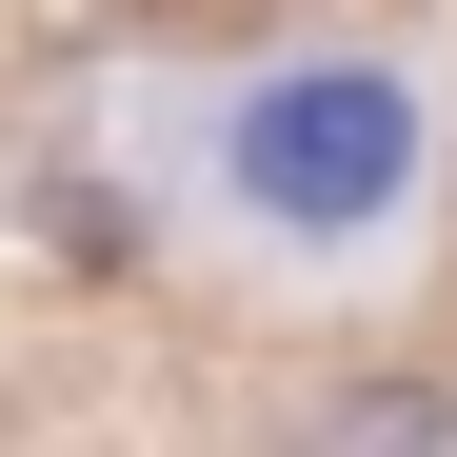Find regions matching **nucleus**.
Segmentation results:
<instances>
[{"instance_id": "nucleus-1", "label": "nucleus", "mask_w": 457, "mask_h": 457, "mask_svg": "<svg viewBox=\"0 0 457 457\" xmlns=\"http://www.w3.org/2000/svg\"><path fill=\"white\" fill-rule=\"evenodd\" d=\"M259 179H278L298 219H338V199H378V179H398V100H378V80H298V100L259 120Z\"/></svg>"}, {"instance_id": "nucleus-2", "label": "nucleus", "mask_w": 457, "mask_h": 457, "mask_svg": "<svg viewBox=\"0 0 457 457\" xmlns=\"http://www.w3.org/2000/svg\"><path fill=\"white\" fill-rule=\"evenodd\" d=\"M298 457H457V398L437 378H338V398L298 418Z\"/></svg>"}]
</instances>
